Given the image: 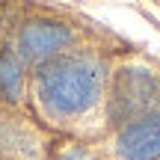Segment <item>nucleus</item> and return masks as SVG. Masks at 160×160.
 Here are the masks:
<instances>
[{
  "mask_svg": "<svg viewBox=\"0 0 160 160\" xmlns=\"http://www.w3.org/2000/svg\"><path fill=\"white\" fill-rule=\"evenodd\" d=\"M104 65L92 57H53L39 68V98L53 116H77L95 104Z\"/></svg>",
  "mask_w": 160,
  "mask_h": 160,
  "instance_id": "nucleus-1",
  "label": "nucleus"
},
{
  "mask_svg": "<svg viewBox=\"0 0 160 160\" xmlns=\"http://www.w3.org/2000/svg\"><path fill=\"white\" fill-rule=\"evenodd\" d=\"M160 110V80L151 68L125 65L113 80L110 92V122L113 125H133Z\"/></svg>",
  "mask_w": 160,
  "mask_h": 160,
  "instance_id": "nucleus-2",
  "label": "nucleus"
},
{
  "mask_svg": "<svg viewBox=\"0 0 160 160\" xmlns=\"http://www.w3.org/2000/svg\"><path fill=\"white\" fill-rule=\"evenodd\" d=\"M71 42V30L57 21H30L18 36V51L27 59H53Z\"/></svg>",
  "mask_w": 160,
  "mask_h": 160,
  "instance_id": "nucleus-3",
  "label": "nucleus"
},
{
  "mask_svg": "<svg viewBox=\"0 0 160 160\" xmlns=\"http://www.w3.org/2000/svg\"><path fill=\"white\" fill-rule=\"evenodd\" d=\"M119 154L125 160H160V110L122 128Z\"/></svg>",
  "mask_w": 160,
  "mask_h": 160,
  "instance_id": "nucleus-4",
  "label": "nucleus"
},
{
  "mask_svg": "<svg viewBox=\"0 0 160 160\" xmlns=\"http://www.w3.org/2000/svg\"><path fill=\"white\" fill-rule=\"evenodd\" d=\"M24 89V68H21V57L15 51H3L0 53V92L6 98L15 101Z\"/></svg>",
  "mask_w": 160,
  "mask_h": 160,
  "instance_id": "nucleus-5",
  "label": "nucleus"
},
{
  "mask_svg": "<svg viewBox=\"0 0 160 160\" xmlns=\"http://www.w3.org/2000/svg\"><path fill=\"white\" fill-rule=\"evenodd\" d=\"M59 160H98V157L86 154V151H80V148H65L62 154H59Z\"/></svg>",
  "mask_w": 160,
  "mask_h": 160,
  "instance_id": "nucleus-6",
  "label": "nucleus"
}]
</instances>
